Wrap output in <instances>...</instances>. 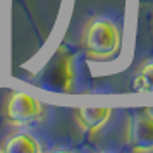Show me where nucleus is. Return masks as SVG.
<instances>
[{
    "label": "nucleus",
    "mask_w": 153,
    "mask_h": 153,
    "mask_svg": "<svg viewBox=\"0 0 153 153\" xmlns=\"http://www.w3.org/2000/svg\"><path fill=\"white\" fill-rule=\"evenodd\" d=\"M83 50L86 57L98 62H107L117 57L122 47V29L117 22L105 17L95 16L86 22L83 29Z\"/></svg>",
    "instance_id": "nucleus-1"
},
{
    "label": "nucleus",
    "mask_w": 153,
    "mask_h": 153,
    "mask_svg": "<svg viewBox=\"0 0 153 153\" xmlns=\"http://www.w3.org/2000/svg\"><path fill=\"white\" fill-rule=\"evenodd\" d=\"M4 115L12 127H26L38 122L45 115V105L29 93L12 91L5 98Z\"/></svg>",
    "instance_id": "nucleus-2"
},
{
    "label": "nucleus",
    "mask_w": 153,
    "mask_h": 153,
    "mask_svg": "<svg viewBox=\"0 0 153 153\" xmlns=\"http://www.w3.org/2000/svg\"><path fill=\"white\" fill-rule=\"evenodd\" d=\"M126 143L132 152H153V110L129 112L126 122Z\"/></svg>",
    "instance_id": "nucleus-3"
},
{
    "label": "nucleus",
    "mask_w": 153,
    "mask_h": 153,
    "mask_svg": "<svg viewBox=\"0 0 153 153\" xmlns=\"http://www.w3.org/2000/svg\"><path fill=\"white\" fill-rule=\"evenodd\" d=\"M72 117L79 126V129L88 136H97L98 132L108 124L112 117V108L97 107V108H76Z\"/></svg>",
    "instance_id": "nucleus-4"
},
{
    "label": "nucleus",
    "mask_w": 153,
    "mask_h": 153,
    "mask_svg": "<svg viewBox=\"0 0 153 153\" xmlns=\"http://www.w3.org/2000/svg\"><path fill=\"white\" fill-rule=\"evenodd\" d=\"M42 148L43 146L40 139L28 131L12 132L2 145V150L5 153H40Z\"/></svg>",
    "instance_id": "nucleus-5"
},
{
    "label": "nucleus",
    "mask_w": 153,
    "mask_h": 153,
    "mask_svg": "<svg viewBox=\"0 0 153 153\" xmlns=\"http://www.w3.org/2000/svg\"><path fill=\"white\" fill-rule=\"evenodd\" d=\"M55 74H57V79H59V86L62 88L64 91H71L74 88V77H76V71H74V55H64L59 64L55 67Z\"/></svg>",
    "instance_id": "nucleus-6"
},
{
    "label": "nucleus",
    "mask_w": 153,
    "mask_h": 153,
    "mask_svg": "<svg viewBox=\"0 0 153 153\" xmlns=\"http://www.w3.org/2000/svg\"><path fill=\"white\" fill-rule=\"evenodd\" d=\"M134 91L141 93H153V59H148L136 69L132 79Z\"/></svg>",
    "instance_id": "nucleus-7"
}]
</instances>
